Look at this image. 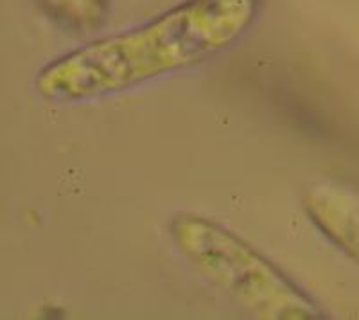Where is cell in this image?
<instances>
[{"label":"cell","mask_w":359,"mask_h":320,"mask_svg":"<svg viewBox=\"0 0 359 320\" xmlns=\"http://www.w3.org/2000/svg\"><path fill=\"white\" fill-rule=\"evenodd\" d=\"M43 11L70 33H92L107 18L108 0H38Z\"/></svg>","instance_id":"277c9868"},{"label":"cell","mask_w":359,"mask_h":320,"mask_svg":"<svg viewBox=\"0 0 359 320\" xmlns=\"http://www.w3.org/2000/svg\"><path fill=\"white\" fill-rule=\"evenodd\" d=\"M262 0H184L158 17L57 56L33 79L47 103H85L201 65L252 31Z\"/></svg>","instance_id":"6da1fadb"},{"label":"cell","mask_w":359,"mask_h":320,"mask_svg":"<svg viewBox=\"0 0 359 320\" xmlns=\"http://www.w3.org/2000/svg\"><path fill=\"white\" fill-rule=\"evenodd\" d=\"M168 234L189 267L246 315L262 320L327 319L318 300L286 272L210 218L176 213Z\"/></svg>","instance_id":"7a4b0ae2"},{"label":"cell","mask_w":359,"mask_h":320,"mask_svg":"<svg viewBox=\"0 0 359 320\" xmlns=\"http://www.w3.org/2000/svg\"><path fill=\"white\" fill-rule=\"evenodd\" d=\"M307 220L320 234L359 265V198L336 185L318 184L302 198Z\"/></svg>","instance_id":"3957f363"}]
</instances>
